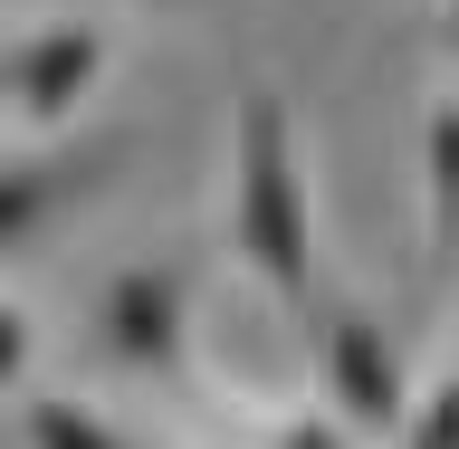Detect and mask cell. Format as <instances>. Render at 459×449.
Returning a JSON list of instances; mask_svg holds the SVG:
<instances>
[{"label":"cell","mask_w":459,"mask_h":449,"mask_svg":"<svg viewBox=\"0 0 459 449\" xmlns=\"http://www.w3.org/2000/svg\"><path fill=\"white\" fill-rule=\"evenodd\" d=\"M230 249H239V268H249L278 307H297V315L325 307L297 106H287L278 86H239V106H230Z\"/></svg>","instance_id":"6da1fadb"},{"label":"cell","mask_w":459,"mask_h":449,"mask_svg":"<svg viewBox=\"0 0 459 449\" xmlns=\"http://www.w3.org/2000/svg\"><path fill=\"white\" fill-rule=\"evenodd\" d=\"M316 383H325V411H335L364 449H393L402 430H411V402H421L402 383L393 325L364 315V307H344V297L316 307Z\"/></svg>","instance_id":"7a4b0ae2"},{"label":"cell","mask_w":459,"mask_h":449,"mask_svg":"<svg viewBox=\"0 0 459 449\" xmlns=\"http://www.w3.org/2000/svg\"><path fill=\"white\" fill-rule=\"evenodd\" d=\"M96 354L125 373H182V335H192V268L182 258H125L96 287Z\"/></svg>","instance_id":"3957f363"},{"label":"cell","mask_w":459,"mask_h":449,"mask_svg":"<svg viewBox=\"0 0 459 449\" xmlns=\"http://www.w3.org/2000/svg\"><path fill=\"white\" fill-rule=\"evenodd\" d=\"M115 48L96 20H48L29 29L20 48H10V115H20V143H57L96 106V86H106Z\"/></svg>","instance_id":"277c9868"},{"label":"cell","mask_w":459,"mask_h":449,"mask_svg":"<svg viewBox=\"0 0 459 449\" xmlns=\"http://www.w3.org/2000/svg\"><path fill=\"white\" fill-rule=\"evenodd\" d=\"M106 163H115V143H96V153L10 143V163H0V239H10V249H29V239H39V220H48V201L86 192V182H96Z\"/></svg>","instance_id":"5b68a950"},{"label":"cell","mask_w":459,"mask_h":449,"mask_svg":"<svg viewBox=\"0 0 459 449\" xmlns=\"http://www.w3.org/2000/svg\"><path fill=\"white\" fill-rule=\"evenodd\" d=\"M421 249L430 268L459 258V86L421 106Z\"/></svg>","instance_id":"8992f818"},{"label":"cell","mask_w":459,"mask_h":449,"mask_svg":"<svg viewBox=\"0 0 459 449\" xmlns=\"http://www.w3.org/2000/svg\"><path fill=\"white\" fill-rule=\"evenodd\" d=\"M20 449H134V440L77 393H20Z\"/></svg>","instance_id":"52a82bcc"},{"label":"cell","mask_w":459,"mask_h":449,"mask_svg":"<svg viewBox=\"0 0 459 449\" xmlns=\"http://www.w3.org/2000/svg\"><path fill=\"white\" fill-rule=\"evenodd\" d=\"M393 449H459V364L440 373L421 402H411V430H402Z\"/></svg>","instance_id":"ba28073f"},{"label":"cell","mask_w":459,"mask_h":449,"mask_svg":"<svg viewBox=\"0 0 459 449\" xmlns=\"http://www.w3.org/2000/svg\"><path fill=\"white\" fill-rule=\"evenodd\" d=\"M268 449H364V440L316 402V411H278V421H268Z\"/></svg>","instance_id":"9c48e42d"},{"label":"cell","mask_w":459,"mask_h":449,"mask_svg":"<svg viewBox=\"0 0 459 449\" xmlns=\"http://www.w3.org/2000/svg\"><path fill=\"white\" fill-rule=\"evenodd\" d=\"M0 373H10V393H29V307L10 297V315H0Z\"/></svg>","instance_id":"30bf717a"},{"label":"cell","mask_w":459,"mask_h":449,"mask_svg":"<svg viewBox=\"0 0 459 449\" xmlns=\"http://www.w3.org/2000/svg\"><path fill=\"white\" fill-rule=\"evenodd\" d=\"M440 48H450V67H459V0H440Z\"/></svg>","instance_id":"8fae6325"}]
</instances>
